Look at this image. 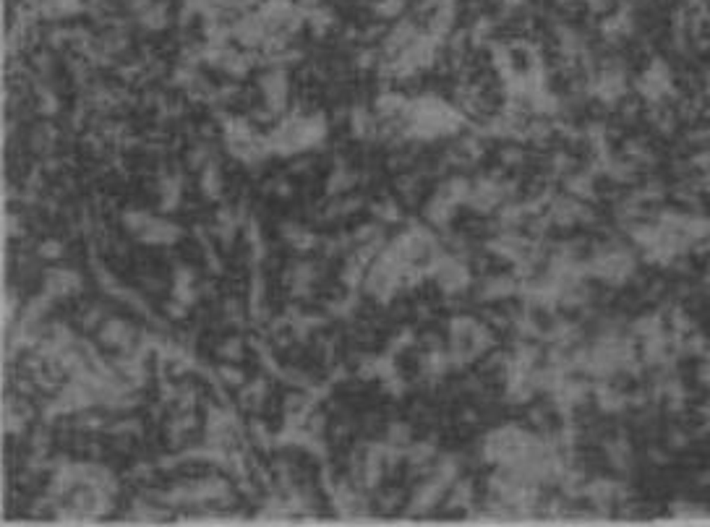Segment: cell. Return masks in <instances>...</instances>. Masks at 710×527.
Listing matches in <instances>:
<instances>
[{
	"label": "cell",
	"instance_id": "obj_1",
	"mask_svg": "<svg viewBox=\"0 0 710 527\" xmlns=\"http://www.w3.org/2000/svg\"><path fill=\"white\" fill-rule=\"evenodd\" d=\"M232 37L240 40L246 47H254V44L266 42V37H269V24H266L259 13L243 16L240 21H235V26H232Z\"/></svg>",
	"mask_w": 710,
	"mask_h": 527
},
{
	"label": "cell",
	"instance_id": "obj_2",
	"mask_svg": "<svg viewBox=\"0 0 710 527\" xmlns=\"http://www.w3.org/2000/svg\"><path fill=\"white\" fill-rule=\"evenodd\" d=\"M180 238V227L175 225V222H170V219H157V217H152L149 222H146V227L138 233V241H144V243H175Z\"/></svg>",
	"mask_w": 710,
	"mask_h": 527
},
{
	"label": "cell",
	"instance_id": "obj_3",
	"mask_svg": "<svg viewBox=\"0 0 710 527\" xmlns=\"http://www.w3.org/2000/svg\"><path fill=\"white\" fill-rule=\"evenodd\" d=\"M78 287H81V279H78L76 272H69V269H52V272H47V279H45V290L52 298L76 293Z\"/></svg>",
	"mask_w": 710,
	"mask_h": 527
},
{
	"label": "cell",
	"instance_id": "obj_4",
	"mask_svg": "<svg viewBox=\"0 0 710 527\" xmlns=\"http://www.w3.org/2000/svg\"><path fill=\"white\" fill-rule=\"evenodd\" d=\"M454 207H457V204L446 199L444 193H437V199H434V201H431V204H428V212H426V214H428V222H431V225L444 227L446 222H449V217H452V209H454Z\"/></svg>",
	"mask_w": 710,
	"mask_h": 527
},
{
	"label": "cell",
	"instance_id": "obj_5",
	"mask_svg": "<svg viewBox=\"0 0 710 527\" xmlns=\"http://www.w3.org/2000/svg\"><path fill=\"white\" fill-rule=\"evenodd\" d=\"M201 190L206 193V199H220V193H223V181H220V173H217V164L214 162L204 164Z\"/></svg>",
	"mask_w": 710,
	"mask_h": 527
},
{
	"label": "cell",
	"instance_id": "obj_6",
	"mask_svg": "<svg viewBox=\"0 0 710 527\" xmlns=\"http://www.w3.org/2000/svg\"><path fill=\"white\" fill-rule=\"evenodd\" d=\"M377 107H379V113L386 115V118H389V115H400V113L405 115V110H408V99L400 97V95H394V92H384V95L377 99Z\"/></svg>",
	"mask_w": 710,
	"mask_h": 527
},
{
	"label": "cell",
	"instance_id": "obj_7",
	"mask_svg": "<svg viewBox=\"0 0 710 527\" xmlns=\"http://www.w3.org/2000/svg\"><path fill=\"white\" fill-rule=\"evenodd\" d=\"M129 337H131V329L126 327L123 321L112 319L110 324H105L102 339L107 342V345H126V342H129Z\"/></svg>",
	"mask_w": 710,
	"mask_h": 527
},
{
	"label": "cell",
	"instance_id": "obj_8",
	"mask_svg": "<svg viewBox=\"0 0 710 527\" xmlns=\"http://www.w3.org/2000/svg\"><path fill=\"white\" fill-rule=\"evenodd\" d=\"M138 21H141L146 29L157 32V29H162V26L167 24V11H165V6H160V3H152L144 13H138Z\"/></svg>",
	"mask_w": 710,
	"mask_h": 527
},
{
	"label": "cell",
	"instance_id": "obj_9",
	"mask_svg": "<svg viewBox=\"0 0 710 527\" xmlns=\"http://www.w3.org/2000/svg\"><path fill=\"white\" fill-rule=\"evenodd\" d=\"M285 238L290 243L292 248H298V251H308V248H314L316 246V235L306 233V230H300L295 225H285Z\"/></svg>",
	"mask_w": 710,
	"mask_h": 527
},
{
	"label": "cell",
	"instance_id": "obj_10",
	"mask_svg": "<svg viewBox=\"0 0 710 527\" xmlns=\"http://www.w3.org/2000/svg\"><path fill=\"white\" fill-rule=\"evenodd\" d=\"M180 201V181L178 178H165L162 181V212H170V209L178 207Z\"/></svg>",
	"mask_w": 710,
	"mask_h": 527
},
{
	"label": "cell",
	"instance_id": "obj_11",
	"mask_svg": "<svg viewBox=\"0 0 710 527\" xmlns=\"http://www.w3.org/2000/svg\"><path fill=\"white\" fill-rule=\"evenodd\" d=\"M449 365H452V358L446 353H431L426 358V363H423V371L431 373V376H442V373H446Z\"/></svg>",
	"mask_w": 710,
	"mask_h": 527
},
{
	"label": "cell",
	"instance_id": "obj_12",
	"mask_svg": "<svg viewBox=\"0 0 710 527\" xmlns=\"http://www.w3.org/2000/svg\"><path fill=\"white\" fill-rule=\"evenodd\" d=\"M403 8H405V0H377V3H374V11H377V16H381V18L400 16Z\"/></svg>",
	"mask_w": 710,
	"mask_h": 527
},
{
	"label": "cell",
	"instance_id": "obj_13",
	"mask_svg": "<svg viewBox=\"0 0 710 527\" xmlns=\"http://www.w3.org/2000/svg\"><path fill=\"white\" fill-rule=\"evenodd\" d=\"M371 126H374V121H371V115L366 110H360V107L353 110V131H355V136H368Z\"/></svg>",
	"mask_w": 710,
	"mask_h": 527
},
{
	"label": "cell",
	"instance_id": "obj_14",
	"mask_svg": "<svg viewBox=\"0 0 710 527\" xmlns=\"http://www.w3.org/2000/svg\"><path fill=\"white\" fill-rule=\"evenodd\" d=\"M509 293H514V282L512 279H491V285L486 287V295H491V298H497V295H509Z\"/></svg>",
	"mask_w": 710,
	"mask_h": 527
},
{
	"label": "cell",
	"instance_id": "obj_15",
	"mask_svg": "<svg viewBox=\"0 0 710 527\" xmlns=\"http://www.w3.org/2000/svg\"><path fill=\"white\" fill-rule=\"evenodd\" d=\"M488 32H491V21H488V18H478V21L473 24V29H471V40L475 44L486 42Z\"/></svg>",
	"mask_w": 710,
	"mask_h": 527
},
{
	"label": "cell",
	"instance_id": "obj_16",
	"mask_svg": "<svg viewBox=\"0 0 710 527\" xmlns=\"http://www.w3.org/2000/svg\"><path fill=\"white\" fill-rule=\"evenodd\" d=\"M374 212H377L381 219H386V222L400 219V207H397L394 201H384V204H379V207H374Z\"/></svg>",
	"mask_w": 710,
	"mask_h": 527
},
{
	"label": "cell",
	"instance_id": "obj_17",
	"mask_svg": "<svg viewBox=\"0 0 710 527\" xmlns=\"http://www.w3.org/2000/svg\"><path fill=\"white\" fill-rule=\"evenodd\" d=\"M60 253H63V243H58V241H47V243H42L40 246V256L42 259H58Z\"/></svg>",
	"mask_w": 710,
	"mask_h": 527
},
{
	"label": "cell",
	"instance_id": "obj_18",
	"mask_svg": "<svg viewBox=\"0 0 710 527\" xmlns=\"http://www.w3.org/2000/svg\"><path fill=\"white\" fill-rule=\"evenodd\" d=\"M350 183H353L350 175L345 173V170H337V173H332V181H329V190H334V193H337V190L348 188Z\"/></svg>",
	"mask_w": 710,
	"mask_h": 527
},
{
	"label": "cell",
	"instance_id": "obj_19",
	"mask_svg": "<svg viewBox=\"0 0 710 527\" xmlns=\"http://www.w3.org/2000/svg\"><path fill=\"white\" fill-rule=\"evenodd\" d=\"M408 454H410L413 462H426V459L434 454V447H431V444H418V447L408 449Z\"/></svg>",
	"mask_w": 710,
	"mask_h": 527
},
{
	"label": "cell",
	"instance_id": "obj_20",
	"mask_svg": "<svg viewBox=\"0 0 710 527\" xmlns=\"http://www.w3.org/2000/svg\"><path fill=\"white\" fill-rule=\"evenodd\" d=\"M220 376H223L227 384H232V387H240V384H243V373H240L238 368H232V365H223V368H220Z\"/></svg>",
	"mask_w": 710,
	"mask_h": 527
},
{
	"label": "cell",
	"instance_id": "obj_21",
	"mask_svg": "<svg viewBox=\"0 0 710 527\" xmlns=\"http://www.w3.org/2000/svg\"><path fill=\"white\" fill-rule=\"evenodd\" d=\"M408 439H410V431H408L405 425H392V431H389V441H392V444L403 447V444H408Z\"/></svg>",
	"mask_w": 710,
	"mask_h": 527
},
{
	"label": "cell",
	"instance_id": "obj_22",
	"mask_svg": "<svg viewBox=\"0 0 710 527\" xmlns=\"http://www.w3.org/2000/svg\"><path fill=\"white\" fill-rule=\"evenodd\" d=\"M220 353H223V358H240V339H227L223 347H220Z\"/></svg>",
	"mask_w": 710,
	"mask_h": 527
},
{
	"label": "cell",
	"instance_id": "obj_23",
	"mask_svg": "<svg viewBox=\"0 0 710 527\" xmlns=\"http://www.w3.org/2000/svg\"><path fill=\"white\" fill-rule=\"evenodd\" d=\"M40 107H42L45 115H52L55 110H58V99H55L50 92H42V102H40Z\"/></svg>",
	"mask_w": 710,
	"mask_h": 527
},
{
	"label": "cell",
	"instance_id": "obj_24",
	"mask_svg": "<svg viewBox=\"0 0 710 527\" xmlns=\"http://www.w3.org/2000/svg\"><path fill=\"white\" fill-rule=\"evenodd\" d=\"M298 3H300V6H306V8H311V6H319L321 0H298Z\"/></svg>",
	"mask_w": 710,
	"mask_h": 527
}]
</instances>
